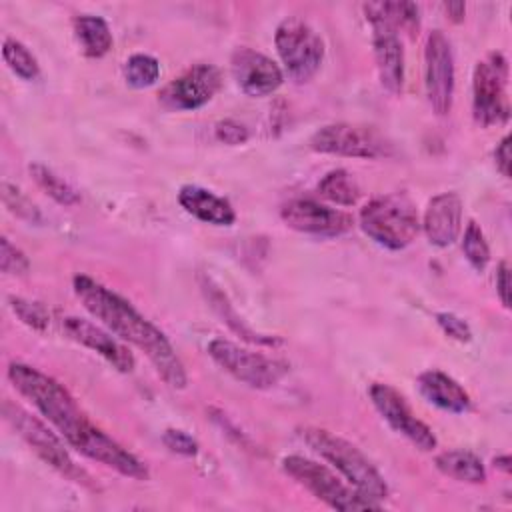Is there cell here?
Segmentation results:
<instances>
[{"instance_id":"30","label":"cell","mask_w":512,"mask_h":512,"mask_svg":"<svg viewBox=\"0 0 512 512\" xmlns=\"http://www.w3.org/2000/svg\"><path fill=\"white\" fill-rule=\"evenodd\" d=\"M2 200H4V206H6L12 214H16L18 218H22V220H26V222H32V224H36V222L42 220L40 210L34 206V202H32L20 188H16V186L10 184V182H4V184H2Z\"/></svg>"},{"instance_id":"25","label":"cell","mask_w":512,"mask_h":512,"mask_svg":"<svg viewBox=\"0 0 512 512\" xmlns=\"http://www.w3.org/2000/svg\"><path fill=\"white\" fill-rule=\"evenodd\" d=\"M30 174H32L34 182L38 184V188H42V192L48 194L54 202H58L62 206H74L80 202V194L64 178H60L56 172H52L48 166L34 162V164H30Z\"/></svg>"},{"instance_id":"9","label":"cell","mask_w":512,"mask_h":512,"mask_svg":"<svg viewBox=\"0 0 512 512\" xmlns=\"http://www.w3.org/2000/svg\"><path fill=\"white\" fill-rule=\"evenodd\" d=\"M508 62L500 52H490L474 68L472 76V114L476 124L500 126L510 116L506 94Z\"/></svg>"},{"instance_id":"1","label":"cell","mask_w":512,"mask_h":512,"mask_svg":"<svg viewBox=\"0 0 512 512\" xmlns=\"http://www.w3.org/2000/svg\"><path fill=\"white\" fill-rule=\"evenodd\" d=\"M8 378L74 450L120 472L122 476L136 480L148 478L146 464L90 422L72 394L58 380L22 362H12L8 366Z\"/></svg>"},{"instance_id":"16","label":"cell","mask_w":512,"mask_h":512,"mask_svg":"<svg viewBox=\"0 0 512 512\" xmlns=\"http://www.w3.org/2000/svg\"><path fill=\"white\" fill-rule=\"evenodd\" d=\"M230 70L240 90L254 98L276 92L284 82L282 68L272 58L246 46L234 50Z\"/></svg>"},{"instance_id":"29","label":"cell","mask_w":512,"mask_h":512,"mask_svg":"<svg viewBox=\"0 0 512 512\" xmlns=\"http://www.w3.org/2000/svg\"><path fill=\"white\" fill-rule=\"evenodd\" d=\"M462 252L470 262V266L478 272H482L490 262V246L484 238L482 228L474 220L466 224V230L462 236Z\"/></svg>"},{"instance_id":"5","label":"cell","mask_w":512,"mask_h":512,"mask_svg":"<svg viewBox=\"0 0 512 512\" xmlns=\"http://www.w3.org/2000/svg\"><path fill=\"white\" fill-rule=\"evenodd\" d=\"M282 470L304 486L312 496L322 500L334 510H380V504L358 494L350 484H344L328 466L304 458L300 454H290L282 458Z\"/></svg>"},{"instance_id":"12","label":"cell","mask_w":512,"mask_h":512,"mask_svg":"<svg viewBox=\"0 0 512 512\" xmlns=\"http://www.w3.org/2000/svg\"><path fill=\"white\" fill-rule=\"evenodd\" d=\"M362 10L372 26V46L380 84L390 94H400L404 86V48L398 30L374 8L372 2L364 4Z\"/></svg>"},{"instance_id":"32","label":"cell","mask_w":512,"mask_h":512,"mask_svg":"<svg viewBox=\"0 0 512 512\" xmlns=\"http://www.w3.org/2000/svg\"><path fill=\"white\" fill-rule=\"evenodd\" d=\"M0 268L4 274H26L30 270V262L26 258V254L16 248L6 236L0 240Z\"/></svg>"},{"instance_id":"24","label":"cell","mask_w":512,"mask_h":512,"mask_svg":"<svg viewBox=\"0 0 512 512\" xmlns=\"http://www.w3.org/2000/svg\"><path fill=\"white\" fill-rule=\"evenodd\" d=\"M318 192L322 198H326L334 204H340V206H352L360 198V188H358L356 180L344 168L330 170L318 182Z\"/></svg>"},{"instance_id":"38","label":"cell","mask_w":512,"mask_h":512,"mask_svg":"<svg viewBox=\"0 0 512 512\" xmlns=\"http://www.w3.org/2000/svg\"><path fill=\"white\" fill-rule=\"evenodd\" d=\"M442 8L446 10V14H448L454 22H460V20L464 18V12H466L464 2H448V4H442Z\"/></svg>"},{"instance_id":"36","label":"cell","mask_w":512,"mask_h":512,"mask_svg":"<svg viewBox=\"0 0 512 512\" xmlns=\"http://www.w3.org/2000/svg\"><path fill=\"white\" fill-rule=\"evenodd\" d=\"M496 292L500 302L508 308L510 306V268L508 262H500L496 272Z\"/></svg>"},{"instance_id":"17","label":"cell","mask_w":512,"mask_h":512,"mask_svg":"<svg viewBox=\"0 0 512 512\" xmlns=\"http://www.w3.org/2000/svg\"><path fill=\"white\" fill-rule=\"evenodd\" d=\"M64 334L90 348L92 352L100 354L108 364H112L118 372H132L134 370V354L122 344L118 342L110 330H104L100 326H96L94 322L80 318V316H64L60 320Z\"/></svg>"},{"instance_id":"28","label":"cell","mask_w":512,"mask_h":512,"mask_svg":"<svg viewBox=\"0 0 512 512\" xmlns=\"http://www.w3.org/2000/svg\"><path fill=\"white\" fill-rule=\"evenodd\" d=\"M124 78L132 88H148L160 78V64L150 54H132L124 64Z\"/></svg>"},{"instance_id":"13","label":"cell","mask_w":512,"mask_h":512,"mask_svg":"<svg viewBox=\"0 0 512 512\" xmlns=\"http://www.w3.org/2000/svg\"><path fill=\"white\" fill-rule=\"evenodd\" d=\"M368 394L378 414L390 424L394 432L402 434L422 452H430L436 448L434 432L420 418L414 416L412 408L396 388L384 382H374Z\"/></svg>"},{"instance_id":"4","label":"cell","mask_w":512,"mask_h":512,"mask_svg":"<svg viewBox=\"0 0 512 512\" xmlns=\"http://www.w3.org/2000/svg\"><path fill=\"white\" fill-rule=\"evenodd\" d=\"M360 228L378 246L388 250H404L420 232L416 206L406 194L394 192L372 198L360 210Z\"/></svg>"},{"instance_id":"2","label":"cell","mask_w":512,"mask_h":512,"mask_svg":"<svg viewBox=\"0 0 512 512\" xmlns=\"http://www.w3.org/2000/svg\"><path fill=\"white\" fill-rule=\"evenodd\" d=\"M72 286L82 306L100 320L106 330L142 350L170 388H186L188 376L184 364L162 330L146 320L126 298L86 274L74 276Z\"/></svg>"},{"instance_id":"35","label":"cell","mask_w":512,"mask_h":512,"mask_svg":"<svg viewBox=\"0 0 512 512\" xmlns=\"http://www.w3.org/2000/svg\"><path fill=\"white\" fill-rule=\"evenodd\" d=\"M214 134L220 142L228 144V146H238V144H244L248 138H250V132L244 124L232 120V118H226V120H220L216 126H214Z\"/></svg>"},{"instance_id":"19","label":"cell","mask_w":512,"mask_h":512,"mask_svg":"<svg viewBox=\"0 0 512 512\" xmlns=\"http://www.w3.org/2000/svg\"><path fill=\"white\" fill-rule=\"evenodd\" d=\"M178 202L188 214L212 226H230L236 220V212L226 198L196 184L182 186Z\"/></svg>"},{"instance_id":"14","label":"cell","mask_w":512,"mask_h":512,"mask_svg":"<svg viewBox=\"0 0 512 512\" xmlns=\"http://www.w3.org/2000/svg\"><path fill=\"white\" fill-rule=\"evenodd\" d=\"M222 74L214 64H194L178 78L168 82L158 100L168 110H196L208 104L220 90Z\"/></svg>"},{"instance_id":"6","label":"cell","mask_w":512,"mask_h":512,"mask_svg":"<svg viewBox=\"0 0 512 512\" xmlns=\"http://www.w3.org/2000/svg\"><path fill=\"white\" fill-rule=\"evenodd\" d=\"M2 414L6 418V422L26 440V444L54 470H58L62 476L74 480V482H82L86 486H90V476L76 466V462L72 460V456L68 454V450L64 448V438L58 436L56 432H52L46 422H42L38 416L30 414L28 410H24L22 406L4 400L2 404Z\"/></svg>"},{"instance_id":"18","label":"cell","mask_w":512,"mask_h":512,"mask_svg":"<svg viewBox=\"0 0 512 512\" xmlns=\"http://www.w3.org/2000/svg\"><path fill=\"white\" fill-rule=\"evenodd\" d=\"M420 228L428 242L438 248L454 244L462 230V198L456 192H442L434 196L424 210Z\"/></svg>"},{"instance_id":"39","label":"cell","mask_w":512,"mask_h":512,"mask_svg":"<svg viewBox=\"0 0 512 512\" xmlns=\"http://www.w3.org/2000/svg\"><path fill=\"white\" fill-rule=\"evenodd\" d=\"M494 466H496V468H500V470H504V472L508 474V472H510V456H508V454H504V456L494 458Z\"/></svg>"},{"instance_id":"15","label":"cell","mask_w":512,"mask_h":512,"mask_svg":"<svg viewBox=\"0 0 512 512\" xmlns=\"http://www.w3.org/2000/svg\"><path fill=\"white\" fill-rule=\"evenodd\" d=\"M284 224L296 232L312 236H342L352 230L354 218L348 212L330 208L312 198H294L280 210Z\"/></svg>"},{"instance_id":"34","label":"cell","mask_w":512,"mask_h":512,"mask_svg":"<svg viewBox=\"0 0 512 512\" xmlns=\"http://www.w3.org/2000/svg\"><path fill=\"white\" fill-rule=\"evenodd\" d=\"M162 442L170 452H176L182 456H194L198 452V442L184 430H176V428L164 430Z\"/></svg>"},{"instance_id":"22","label":"cell","mask_w":512,"mask_h":512,"mask_svg":"<svg viewBox=\"0 0 512 512\" xmlns=\"http://www.w3.org/2000/svg\"><path fill=\"white\" fill-rule=\"evenodd\" d=\"M434 466L448 478L468 484L486 482V468L482 460L468 450H446L434 458Z\"/></svg>"},{"instance_id":"7","label":"cell","mask_w":512,"mask_h":512,"mask_svg":"<svg viewBox=\"0 0 512 512\" xmlns=\"http://www.w3.org/2000/svg\"><path fill=\"white\" fill-rule=\"evenodd\" d=\"M210 358L242 384L258 390L276 386L288 374V362L242 348L236 342L214 338L206 346Z\"/></svg>"},{"instance_id":"8","label":"cell","mask_w":512,"mask_h":512,"mask_svg":"<svg viewBox=\"0 0 512 512\" xmlns=\"http://www.w3.org/2000/svg\"><path fill=\"white\" fill-rule=\"evenodd\" d=\"M276 52L294 82H308L324 60V42L302 18H284L274 32Z\"/></svg>"},{"instance_id":"33","label":"cell","mask_w":512,"mask_h":512,"mask_svg":"<svg viewBox=\"0 0 512 512\" xmlns=\"http://www.w3.org/2000/svg\"><path fill=\"white\" fill-rule=\"evenodd\" d=\"M436 322L442 328V332L458 342H470L472 340V330L468 326L466 320H462L460 316L452 314V312H436Z\"/></svg>"},{"instance_id":"11","label":"cell","mask_w":512,"mask_h":512,"mask_svg":"<svg viewBox=\"0 0 512 512\" xmlns=\"http://www.w3.org/2000/svg\"><path fill=\"white\" fill-rule=\"evenodd\" d=\"M424 86L432 110L446 116L454 96V56L442 30H432L424 48Z\"/></svg>"},{"instance_id":"10","label":"cell","mask_w":512,"mask_h":512,"mask_svg":"<svg viewBox=\"0 0 512 512\" xmlns=\"http://www.w3.org/2000/svg\"><path fill=\"white\" fill-rule=\"evenodd\" d=\"M308 144L314 152L348 158H388L394 154V144L382 132L350 122H334L318 128Z\"/></svg>"},{"instance_id":"20","label":"cell","mask_w":512,"mask_h":512,"mask_svg":"<svg viewBox=\"0 0 512 512\" xmlns=\"http://www.w3.org/2000/svg\"><path fill=\"white\" fill-rule=\"evenodd\" d=\"M418 390L420 394L434 406L462 414L470 408V396L468 392L448 374L440 370H426L418 376Z\"/></svg>"},{"instance_id":"21","label":"cell","mask_w":512,"mask_h":512,"mask_svg":"<svg viewBox=\"0 0 512 512\" xmlns=\"http://www.w3.org/2000/svg\"><path fill=\"white\" fill-rule=\"evenodd\" d=\"M74 36L82 48V52L90 58H102L112 48V32L104 18L94 14L76 16L74 22Z\"/></svg>"},{"instance_id":"31","label":"cell","mask_w":512,"mask_h":512,"mask_svg":"<svg viewBox=\"0 0 512 512\" xmlns=\"http://www.w3.org/2000/svg\"><path fill=\"white\" fill-rule=\"evenodd\" d=\"M8 304L12 308V312L30 328L34 330H46L50 324V314L48 310L34 300H26L20 296H10Z\"/></svg>"},{"instance_id":"23","label":"cell","mask_w":512,"mask_h":512,"mask_svg":"<svg viewBox=\"0 0 512 512\" xmlns=\"http://www.w3.org/2000/svg\"><path fill=\"white\" fill-rule=\"evenodd\" d=\"M202 290H204L208 302L214 306V310H216V312L222 316V320L230 326V330H234L236 334H240L244 340L254 342V344H262V346H276V344L282 342V340L276 338V336H266V334H258V332L250 330V328L234 314V310L230 308L226 296L222 294V290H220L218 286H214V284L210 282V278H206V280L202 282Z\"/></svg>"},{"instance_id":"26","label":"cell","mask_w":512,"mask_h":512,"mask_svg":"<svg viewBox=\"0 0 512 512\" xmlns=\"http://www.w3.org/2000/svg\"><path fill=\"white\" fill-rule=\"evenodd\" d=\"M2 56L8 68L22 80H34L38 76V60L22 42L14 38H4Z\"/></svg>"},{"instance_id":"3","label":"cell","mask_w":512,"mask_h":512,"mask_svg":"<svg viewBox=\"0 0 512 512\" xmlns=\"http://www.w3.org/2000/svg\"><path fill=\"white\" fill-rule=\"evenodd\" d=\"M298 436L316 454H320V458L330 462L358 494L376 504L388 498V484L384 476L352 442L316 426H300Z\"/></svg>"},{"instance_id":"27","label":"cell","mask_w":512,"mask_h":512,"mask_svg":"<svg viewBox=\"0 0 512 512\" xmlns=\"http://www.w3.org/2000/svg\"><path fill=\"white\" fill-rule=\"evenodd\" d=\"M374 8L400 32L414 34L420 26V12L414 2H372Z\"/></svg>"},{"instance_id":"37","label":"cell","mask_w":512,"mask_h":512,"mask_svg":"<svg viewBox=\"0 0 512 512\" xmlns=\"http://www.w3.org/2000/svg\"><path fill=\"white\" fill-rule=\"evenodd\" d=\"M494 162H496V168L500 170L502 176H510V136H504L496 150H494Z\"/></svg>"}]
</instances>
